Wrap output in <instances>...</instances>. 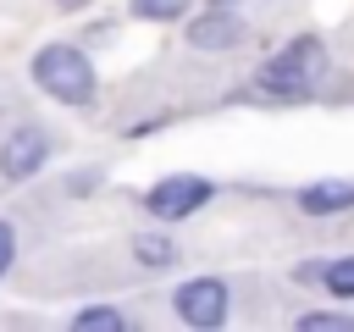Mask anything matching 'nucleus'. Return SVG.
Wrapping results in <instances>:
<instances>
[{
  "label": "nucleus",
  "mask_w": 354,
  "mask_h": 332,
  "mask_svg": "<svg viewBox=\"0 0 354 332\" xmlns=\"http://www.w3.org/2000/svg\"><path fill=\"white\" fill-rule=\"evenodd\" d=\"M33 83L61 105H88L94 100V66L77 44H44L33 55Z\"/></svg>",
  "instance_id": "f257e3e1"
},
{
  "label": "nucleus",
  "mask_w": 354,
  "mask_h": 332,
  "mask_svg": "<svg viewBox=\"0 0 354 332\" xmlns=\"http://www.w3.org/2000/svg\"><path fill=\"white\" fill-rule=\"evenodd\" d=\"M315 77H326V50H321V39H293L282 55H271L266 66H260V94H277V100H299V94H310L315 89Z\"/></svg>",
  "instance_id": "f03ea898"
},
{
  "label": "nucleus",
  "mask_w": 354,
  "mask_h": 332,
  "mask_svg": "<svg viewBox=\"0 0 354 332\" xmlns=\"http://www.w3.org/2000/svg\"><path fill=\"white\" fill-rule=\"evenodd\" d=\"M210 199V183L205 177H194V172H177V177H160L149 194H144V205H149V216H160V221H183V216H194L199 205Z\"/></svg>",
  "instance_id": "7ed1b4c3"
},
{
  "label": "nucleus",
  "mask_w": 354,
  "mask_h": 332,
  "mask_svg": "<svg viewBox=\"0 0 354 332\" xmlns=\"http://www.w3.org/2000/svg\"><path fill=\"white\" fill-rule=\"evenodd\" d=\"M171 304H177V315H183L188 326H221V321H227V288H221L216 277L183 282V288L171 293Z\"/></svg>",
  "instance_id": "20e7f679"
},
{
  "label": "nucleus",
  "mask_w": 354,
  "mask_h": 332,
  "mask_svg": "<svg viewBox=\"0 0 354 332\" xmlns=\"http://www.w3.org/2000/svg\"><path fill=\"white\" fill-rule=\"evenodd\" d=\"M44 155H50L44 127H11V133H6V144H0V177L22 183V177H33V172L44 166Z\"/></svg>",
  "instance_id": "39448f33"
},
{
  "label": "nucleus",
  "mask_w": 354,
  "mask_h": 332,
  "mask_svg": "<svg viewBox=\"0 0 354 332\" xmlns=\"http://www.w3.org/2000/svg\"><path fill=\"white\" fill-rule=\"evenodd\" d=\"M238 39H243V22H238L227 6H216V11H205V17L188 22V44H194V50H232Z\"/></svg>",
  "instance_id": "423d86ee"
},
{
  "label": "nucleus",
  "mask_w": 354,
  "mask_h": 332,
  "mask_svg": "<svg viewBox=\"0 0 354 332\" xmlns=\"http://www.w3.org/2000/svg\"><path fill=\"white\" fill-rule=\"evenodd\" d=\"M348 205H354V177H326V183L299 188V210L304 216H337Z\"/></svg>",
  "instance_id": "0eeeda50"
},
{
  "label": "nucleus",
  "mask_w": 354,
  "mask_h": 332,
  "mask_svg": "<svg viewBox=\"0 0 354 332\" xmlns=\"http://www.w3.org/2000/svg\"><path fill=\"white\" fill-rule=\"evenodd\" d=\"M72 326H77V332H122L127 321H122V310L94 304V310H77V315H72Z\"/></svg>",
  "instance_id": "6e6552de"
},
{
  "label": "nucleus",
  "mask_w": 354,
  "mask_h": 332,
  "mask_svg": "<svg viewBox=\"0 0 354 332\" xmlns=\"http://www.w3.org/2000/svg\"><path fill=\"white\" fill-rule=\"evenodd\" d=\"M133 255H138L144 266H171V260H177V249H171L166 238H155V232H138V238H133Z\"/></svg>",
  "instance_id": "1a4fd4ad"
},
{
  "label": "nucleus",
  "mask_w": 354,
  "mask_h": 332,
  "mask_svg": "<svg viewBox=\"0 0 354 332\" xmlns=\"http://www.w3.org/2000/svg\"><path fill=\"white\" fill-rule=\"evenodd\" d=\"M188 6L194 0H133V17H144V22H177Z\"/></svg>",
  "instance_id": "9d476101"
},
{
  "label": "nucleus",
  "mask_w": 354,
  "mask_h": 332,
  "mask_svg": "<svg viewBox=\"0 0 354 332\" xmlns=\"http://www.w3.org/2000/svg\"><path fill=\"white\" fill-rule=\"evenodd\" d=\"M326 288H332V299H354V255H343V260H332L326 271Z\"/></svg>",
  "instance_id": "9b49d317"
},
{
  "label": "nucleus",
  "mask_w": 354,
  "mask_h": 332,
  "mask_svg": "<svg viewBox=\"0 0 354 332\" xmlns=\"http://www.w3.org/2000/svg\"><path fill=\"white\" fill-rule=\"evenodd\" d=\"M299 326H304V332H348L354 321L337 315V310H310V315H299Z\"/></svg>",
  "instance_id": "f8f14e48"
},
{
  "label": "nucleus",
  "mask_w": 354,
  "mask_h": 332,
  "mask_svg": "<svg viewBox=\"0 0 354 332\" xmlns=\"http://www.w3.org/2000/svg\"><path fill=\"white\" fill-rule=\"evenodd\" d=\"M11 255H17V232H11V221H0V277L11 271Z\"/></svg>",
  "instance_id": "ddd939ff"
}]
</instances>
